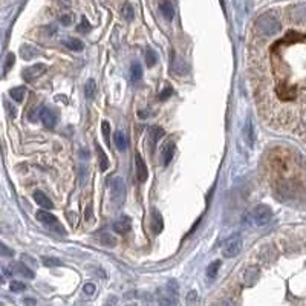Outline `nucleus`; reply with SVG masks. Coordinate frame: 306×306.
Here are the masks:
<instances>
[{
	"instance_id": "0eeeda50",
	"label": "nucleus",
	"mask_w": 306,
	"mask_h": 306,
	"mask_svg": "<svg viewBox=\"0 0 306 306\" xmlns=\"http://www.w3.org/2000/svg\"><path fill=\"white\" fill-rule=\"evenodd\" d=\"M48 66L45 63H37V65H33V66H28L23 72H22V77L25 81L31 83L34 80H37L39 77H42L45 72H46Z\"/></svg>"
},
{
	"instance_id": "4c0bfd02",
	"label": "nucleus",
	"mask_w": 306,
	"mask_h": 306,
	"mask_svg": "<svg viewBox=\"0 0 306 306\" xmlns=\"http://www.w3.org/2000/svg\"><path fill=\"white\" fill-rule=\"evenodd\" d=\"M60 22H62L63 25H66V26H68V25H71V22H72V17H71L69 14H66V16H62V17H60Z\"/></svg>"
},
{
	"instance_id": "e433bc0d",
	"label": "nucleus",
	"mask_w": 306,
	"mask_h": 306,
	"mask_svg": "<svg viewBox=\"0 0 306 306\" xmlns=\"http://www.w3.org/2000/svg\"><path fill=\"white\" fill-rule=\"evenodd\" d=\"M116 303H118V298H116L115 295H110V297L106 300L104 306H116Z\"/></svg>"
},
{
	"instance_id": "4be33fe9",
	"label": "nucleus",
	"mask_w": 306,
	"mask_h": 306,
	"mask_svg": "<svg viewBox=\"0 0 306 306\" xmlns=\"http://www.w3.org/2000/svg\"><path fill=\"white\" fill-rule=\"evenodd\" d=\"M84 95H86V98L87 100H94L95 98V95H97V83H95V80H87L86 81V84H84Z\"/></svg>"
},
{
	"instance_id": "1a4fd4ad",
	"label": "nucleus",
	"mask_w": 306,
	"mask_h": 306,
	"mask_svg": "<svg viewBox=\"0 0 306 306\" xmlns=\"http://www.w3.org/2000/svg\"><path fill=\"white\" fill-rule=\"evenodd\" d=\"M135 170H136V178L139 182H145L147 178H148V170H147V166L142 160V157L139 153L135 155Z\"/></svg>"
},
{
	"instance_id": "a878e982",
	"label": "nucleus",
	"mask_w": 306,
	"mask_h": 306,
	"mask_svg": "<svg viewBox=\"0 0 306 306\" xmlns=\"http://www.w3.org/2000/svg\"><path fill=\"white\" fill-rule=\"evenodd\" d=\"M151 224H153V231H155V233H160L163 230V218H161L160 213H153Z\"/></svg>"
},
{
	"instance_id": "393cba45",
	"label": "nucleus",
	"mask_w": 306,
	"mask_h": 306,
	"mask_svg": "<svg viewBox=\"0 0 306 306\" xmlns=\"http://www.w3.org/2000/svg\"><path fill=\"white\" fill-rule=\"evenodd\" d=\"M130 75H132V80L133 81H139L141 80V77H142V68H141V65L139 63H132V66H130Z\"/></svg>"
},
{
	"instance_id": "20e7f679",
	"label": "nucleus",
	"mask_w": 306,
	"mask_h": 306,
	"mask_svg": "<svg viewBox=\"0 0 306 306\" xmlns=\"http://www.w3.org/2000/svg\"><path fill=\"white\" fill-rule=\"evenodd\" d=\"M242 248H243L242 237L239 234H236V236H231L230 239H227L224 242V245H222V254L227 259H233V257H236V256L240 254Z\"/></svg>"
},
{
	"instance_id": "aec40b11",
	"label": "nucleus",
	"mask_w": 306,
	"mask_h": 306,
	"mask_svg": "<svg viewBox=\"0 0 306 306\" xmlns=\"http://www.w3.org/2000/svg\"><path fill=\"white\" fill-rule=\"evenodd\" d=\"M164 129L163 127H160V126H153V127H150L148 129V138L151 139V142L155 144V142H158L163 136H164Z\"/></svg>"
},
{
	"instance_id": "7c9ffc66",
	"label": "nucleus",
	"mask_w": 306,
	"mask_h": 306,
	"mask_svg": "<svg viewBox=\"0 0 306 306\" xmlns=\"http://www.w3.org/2000/svg\"><path fill=\"white\" fill-rule=\"evenodd\" d=\"M42 260H43L45 266H60L62 265V262L55 257H43Z\"/></svg>"
},
{
	"instance_id": "c9c22d12",
	"label": "nucleus",
	"mask_w": 306,
	"mask_h": 306,
	"mask_svg": "<svg viewBox=\"0 0 306 306\" xmlns=\"http://www.w3.org/2000/svg\"><path fill=\"white\" fill-rule=\"evenodd\" d=\"M101 127H103V135H104V138L109 139V136H110V133H109V127H110L109 123H107V121H103Z\"/></svg>"
},
{
	"instance_id": "a19ab883",
	"label": "nucleus",
	"mask_w": 306,
	"mask_h": 306,
	"mask_svg": "<svg viewBox=\"0 0 306 306\" xmlns=\"http://www.w3.org/2000/svg\"><path fill=\"white\" fill-rule=\"evenodd\" d=\"M2 254H4V256H11V257H13L14 251H10L7 245H2Z\"/></svg>"
},
{
	"instance_id": "c756f323",
	"label": "nucleus",
	"mask_w": 306,
	"mask_h": 306,
	"mask_svg": "<svg viewBox=\"0 0 306 306\" xmlns=\"http://www.w3.org/2000/svg\"><path fill=\"white\" fill-rule=\"evenodd\" d=\"M198 300H199V295H198L196 291H190V292L187 294V303H189L190 306H196V304H198Z\"/></svg>"
},
{
	"instance_id": "4468645a",
	"label": "nucleus",
	"mask_w": 306,
	"mask_h": 306,
	"mask_svg": "<svg viewBox=\"0 0 306 306\" xmlns=\"http://www.w3.org/2000/svg\"><path fill=\"white\" fill-rule=\"evenodd\" d=\"M113 231L118 233V234H126L130 231L132 228V224H130V219L129 218H123V219H118L115 224H113Z\"/></svg>"
},
{
	"instance_id": "72a5a7b5",
	"label": "nucleus",
	"mask_w": 306,
	"mask_h": 306,
	"mask_svg": "<svg viewBox=\"0 0 306 306\" xmlns=\"http://www.w3.org/2000/svg\"><path fill=\"white\" fill-rule=\"evenodd\" d=\"M89 29H90L89 22H87L86 19H81V23L78 25V31H80V33H87Z\"/></svg>"
},
{
	"instance_id": "79ce46f5",
	"label": "nucleus",
	"mask_w": 306,
	"mask_h": 306,
	"mask_svg": "<svg viewBox=\"0 0 306 306\" xmlns=\"http://www.w3.org/2000/svg\"><path fill=\"white\" fill-rule=\"evenodd\" d=\"M25 303L29 304V306H33V304H34V300H29V298H28V300H25Z\"/></svg>"
},
{
	"instance_id": "9d476101",
	"label": "nucleus",
	"mask_w": 306,
	"mask_h": 306,
	"mask_svg": "<svg viewBox=\"0 0 306 306\" xmlns=\"http://www.w3.org/2000/svg\"><path fill=\"white\" fill-rule=\"evenodd\" d=\"M175 150H176V145L172 141H169V142H166L163 145V148H161V158H163L164 166H169L172 163V160L175 157Z\"/></svg>"
},
{
	"instance_id": "ddd939ff",
	"label": "nucleus",
	"mask_w": 306,
	"mask_h": 306,
	"mask_svg": "<svg viewBox=\"0 0 306 306\" xmlns=\"http://www.w3.org/2000/svg\"><path fill=\"white\" fill-rule=\"evenodd\" d=\"M40 119H42V123H43L48 129H52V127L57 124V116H55V113H54L51 109H48V107H43V109L40 110Z\"/></svg>"
},
{
	"instance_id": "f8f14e48",
	"label": "nucleus",
	"mask_w": 306,
	"mask_h": 306,
	"mask_svg": "<svg viewBox=\"0 0 306 306\" xmlns=\"http://www.w3.org/2000/svg\"><path fill=\"white\" fill-rule=\"evenodd\" d=\"M259 274H260V269L257 266H248L242 274V280L247 286H253L257 282Z\"/></svg>"
},
{
	"instance_id": "c85d7f7f",
	"label": "nucleus",
	"mask_w": 306,
	"mask_h": 306,
	"mask_svg": "<svg viewBox=\"0 0 306 306\" xmlns=\"http://www.w3.org/2000/svg\"><path fill=\"white\" fill-rule=\"evenodd\" d=\"M123 16H124V19H126V20H129V22L133 19L135 13H133V8H132L129 4H126V5H124V8H123Z\"/></svg>"
},
{
	"instance_id": "39448f33",
	"label": "nucleus",
	"mask_w": 306,
	"mask_h": 306,
	"mask_svg": "<svg viewBox=\"0 0 306 306\" xmlns=\"http://www.w3.org/2000/svg\"><path fill=\"white\" fill-rule=\"evenodd\" d=\"M109 192H110V198H112L115 205H121L124 202L126 186H124V181L121 178H112L109 181Z\"/></svg>"
},
{
	"instance_id": "b1692460",
	"label": "nucleus",
	"mask_w": 306,
	"mask_h": 306,
	"mask_svg": "<svg viewBox=\"0 0 306 306\" xmlns=\"http://www.w3.org/2000/svg\"><path fill=\"white\" fill-rule=\"evenodd\" d=\"M10 95H11V98H13L14 101H17V103H22V101H23V98H25V95H26V89H25V87H22V86H19V87H14V89H11V90H10Z\"/></svg>"
},
{
	"instance_id": "412c9836",
	"label": "nucleus",
	"mask_w": 306,
	"mask_h": 306,
	"mask_svg": "<svg viewBox=\"0 0 306 306\" xmlns=\"http://www.w3.org/2000/svg\"><path fill=\"white\" fill-rule=\"evenodd\" d=\"M37 54H39V49L34 48V46H31V45H23V46L20 48V55H22L23 60H31V58H34Z\"/></svg>"
},
{
	"instance_id": "cd10ccee",
	"label": "nucleus",
	"mask_w": 306,
	"mask_h": 306,
	"mask_svg": "<svg viewBox=\"0 0 306 306\" xmlns=\"http://www.w3.org/2000/svg\"><path fill=\"white\" fill-rule=\"evenodd\" d=\"M145 62H147V66H155V63H157V54L148 49L145 52Z\"/></svg>"
},
{
	"instance_id": "dca6fc26",
	"label": "nucleus",
	"mask_w": 306,
	"mask_h": 306,
	"mask_svg": "<svg viewBox=\"0 0 306 306\" xmlns=\"http://www.w3.org/2000/svg\"><path fill=\"white\" fill-rule=\"evenodd\" d=\"M63 45H65L68 49L74 51V52H80V51H83V48H84L83 42L78 40V39H75V37H66V39H63Z\"/></svg>"
},
{
	"instance_id": "f3484780",
	"label": "nucleus",
	"mask_w": 306,
	"mask_h": 306,
	"mask_svg": "<svg viewBox=\"0 0 306 306\" xmlns=\"http://www.w3.org/2000/svg\"><path fill=\"white\" fill-rule=\"evenodd\" d=\"M95 150H97V158H98L100 169H101L103 172H106V170L109 169V158H107V155L104 153V150H103L101 145L95 144Z\"/></svg>"
},
{
	"instance_id": "f704fd0d",
	"label": "nucleus",
	"mask_w": 306,
	"mask_h": 306,
	"mask_svg": "<svg viewBox=\"0 0 306 306\" xmlns=\"http://www.w3.org/2000/svg\"><path fill=\"white\" fill-rule=\"evenodd\" d=\"M83 291H84V294L92 295V294L95 292V285H94V283H86V285L83 286Z\"/></svg>"
},
{
	"instance_id": "5701e85b",
	"label": "nucleus",
	"mask_w": 306,
	"mask_h": 306,
	"mask_svg": "<svg viewBox=\"0 0 306 306\" xmlns=\"http://www.w3.org/2000/svg\"><path fill=\"white\" fill-rule=\"evenodd\" d=\"M221 265H222L221 260H215V262H211V263L207 266V277H208V279H216L218 274H219Z\"/></svg>"
},
{
	"instance_id": "2eb2a0df",
	"label": "nucleus",
	"mask_w": 306,
	"mask_h": 306,
	"mask_svg": "<svg viewBox=\"0 0 306 306\" xmlns=\"http://www.w3.org/2000/svg\"><path fill=\"white\" fill-rule=\"evenodd\" d=\"M34 201L40 205V207H43V208H52L54 207V204H52V201L42 192V190H36L34 192Z\"/></svg>"
},
{
	"instance_id": "7ed1b4c3",
	"label": "nucleus",
	"mask_w": 306,
	"mask_h": 306,
	"mask_svg": "<svg viewBox=\"0 0 306 306\" xmlns=\"http://www.w3.org/2000/svg\"><path fill=\"white\" fill-rule=\"evenodd\" d=\"M271 219H272V210L265 204L254 207L251 211V221L256 227H265L271 222Z\"/></svg>"
},
{
	"instance_id": "2f4dec72",
	"label": "nucleus",
	"mask_w": 306,
	"mask_h": 306,
	"mask_svg": "<svg viewBox=\"0 0 306 306\" xmlns=\"http://www.w3.org/2000/svg\"><path fill=\"white\" fill-rule=\"evenodd\" d=\"M14 54L13 52H10L8 55H7V60H5V68H4V74H8V71H10V68L13 66V63H14Z\"/></svg>"
},
{
	"instance_id": "ea45409f",
	"label": "nucleus",
	"mask_w": 306,
	"mask_h": 306,
	"mask_svg": "<svg viewBox=\"0 0 306 306\" xmlns=\"http://www.w3.org/2000/svg\"><path fill=\"white\" fill-rule=\"evenodd\" d=\"M219 306H236V304H234V301H233V300H230V298H225V300H222V301L219 303Z\"/></svg>"
},
{
	"instance_id": "6ab92c4d",
	"label": "nucleus",
	"mask_w": 306,
	"mask_h": 306,
	"mask_svg": "<svg viewBox=\"0 0 306 306\" xmlns=\"http://www.w3.org/2000/svg\"><path fill=\"white\" fill-rule=\"evenodd\" d=\"M160 10H161L163 16H164L167 20H173V17H175V8H173V5H172L170 0H163L161 5H160Z\"/></svg>"
},
{
	"instance_id": "473e14b6",
	"label": "nucleus",
	"mask_w": 306,
	"mask_h": 306,
	"mask_svg": "<svg viewBox=\"0 0 306 306\" xmlns=\"http://www.w3.org/2000/svg\"><path fill=\"white\" fill-rule=\"evenodd\" d=\"M100 239H101V242H103V243H106V245H112V247H113V245L116 243V239H115V237H112L110 234H101V237H100Z\"/></svg>"
},
{
	"instance_id": "423d86ee",
	"label": "nucleus",
	"mask_w": 306,
	"mask_h": 306,
	"mask_svg": "<svg viewBox=\"0 0 306 306\" xmlns=\"http://www.w3.org/2000/svg\"><path fill=\"white\" fill-rule=\"evenodd\" d=\"M36 218H37V221L42 222L46 228H49V230H52V231H55V233H62V234H65V228L62 227L60 221H58L52 213L40 210V211H37Z\"/></svg>"
},
{
	"instance_id": "58836bf2",
	"label": "nucleus",
	"mask_w": 306,
	"mask_h": 306,
	"mask_svg": "<svg viewBox=\"0 0 306 306\" xmlns=\"http://www.w3.org/2000/svg\"><path fill=\"white\" fill-rule=\"evenodd\" d=\"M172 94H173L172 87H166V90H164V92H163V94L160 95V98H161V100H166V98H167V97H170Z\"/></svg>"
},
{
	"instance_id": "f257e3e1",
	"label": "nucleus",
	"mask_w": 306,
	"mask_h": 306,
	"mask_svg": "<svg viewBox=\"0 0 306 306\" xmlns=\"http://www.w3.org/2000/svg\"><path fill=\"white\" fill-rule=\"evenodd\" d=\"M256 31L262 37H272L282 31V23L272 13H265L256 20Z\"/></svg>"
},
{
	"instance_id": "bb28decb",
	"label": "nucleus",
	"mask_w": 306,
	"mask_h": 306,
	"mask_svg": "<svg viewBox=\"0 0 306 306\" xmlns=\"http://www.w3.org/2000/svg\"><path fill=\"white\" fill-rule=\"evenodd\" d=\"M10 288H11V291H14V292H20V291H25V289H26V285H25L23 282L13 280L11 285H10Z\"/></svg>"
},
{
	"instance_id": "6e6552de",
	"label": "nucleus",
	"mask_w": 306,
	"mask_h": 306,
	"mask_svg": "<svg viewBox=\"0 0 306 306\" xmlns=\"http://www.w3.org/2000/svg\"><path fill=\"white\" fill-rule=\"evenodd\" d=\"M243 136H245V141L250 147L254 145V141H256V126H254V119L251 115H248L247 118V123H245V127H243Z\"/></svg>"
},
{
	"instance_id": "9b49d317",
	"label": "nucleus",
	"mask_w": 306,
	"mask_h": 306,
	"mask_svg": "<svg viewBox=\"0 0 306 306\" xmlns=\"http://www.w3.org/2000/svg\"><path fill=\"white\" fill-rule=\"evenodd\" d=\"M4 271H5V274H8V271H11L13 274H20V276H23V277H26V279H34L33 269H29V268H28L26 265H23V263H14V265H11L10 268H5Z\"/></svg>"
},
{
	"instance_id": "f03ea898",
	"label": "nucleus",
	"mask_w": 306,
	"mask_h": 306,
	"mask_svg": "<svg viewBox=\"0 0 306 306\" xmlns=\"http://www.w3.org/2000/svg\"><path fill=\"white\" fill-rule=\"evenodd\" d=\"M160 306H176L178 304V286L176 282H169V285L158 291Z\"/></svg>"
},
{
	"instance_id": "a211bd4d",
	"label": "nucleus",
	"mask_w": 306,
	"mask_h": 306,
	"mask_svg": "<svg viewBox=\"0 0 306 306\" xmlns=\"http://www.w3.org/2000/svg\"><path fill=\"white\" fill-rule=\"evenodd\" d=\"M113 142H115V145H116V148L119 150V151H124L126 148H127V138H126V133L124 132H121V130H116L115 133H113Z\"/></svg>"
}]
</instances>
